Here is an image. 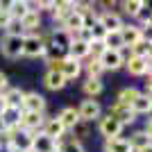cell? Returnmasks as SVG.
Masks as SVG:
<instances>
[{
	"label": "cell",
	"instance_id": "obj_1",
	"mask_svg": "<svg viewBox=\"0 0 152 152\" xmlns=\"http://www.w3.org/2000/svg\"><path fill=\"white\" fill-rule=\"evenodd\" d=\"M48 70H57L59 75L68 82V80H77V77L82 75V61L70 59V57H64V59H59V61H52Z\"/></svg>",
	"mask_w": 152,
	"mask_h": 152
},
{
	"label": "cell",
	"instance_id": "obj_2",
	"mask_svg": "<svg viewBox=\"0 0 152 152\" xmlns=\"http://www.w3.org/2000/svg\"><path fill=\"white\" fill-rule=\"evenodd\" d=\"M45 48H48L45 39L41 34H37V32L23 37V57H43Z\"/></svg>",
	"mask_w": 152,
	"mask_h": 152
},
{
	"label": "cell",
	"instance_id": "obj_3",
	"mask_svg": "<svg viewBox=\"0 0 152 152\" xmlns=\"http://www.w3.org/2000/svg\"><path fill=\"white\" fill-rule=\"evenodd\" d=\"M0 52L7 59H18L23 55V37L2 34V39H0Z\"/></svg>",
	"mask_w": 152,
	"mask_h": 152
},
{
	"label": "cell",
	"instance_id": "obj_4",
	"mask_svg": "<svg viewBox=\"0 0 152 152\" xmlns=\"http://www.w3.org/2000/svg\"><path fill=\"white\" fill-rule=\"evenodd\" d=\"M102 114V107H100V102L93 100V98H86V100H82V104L77 107V116H80V121L84 123H93L98 121Z\"/></svg>",
	"mask_w": 152,
	"mask_h": 152
},
{
	"label": "cell",
	"instance_id": "obj_5",
	"mask_svg": "<svg viewBox=\"0 0 152 152\" xmlns=\"http://www.w3.org/2000/svg\"><path fill=\"white\" fill-rule=\"evenodd\" d=\"M45 123V114H32V111H23L20 116V123H18V129L23 132H30V134H39L41 127Z\"/></svg>",
	"mask_w": 152,
	"mask_h": 152
},
{
	"label": "cell",
	"instance_id": "obj_6",
	"mask_svg": "<svg viewBox=\"0 0 152 152\" xmlns=\"http://www.w3.org/2000/svg\"><path fill=\"white\" fill-rule=\"evenodd\" d=\"M98 61H100L102 70H118L125 66V55L123 50H104L98 57Z\"/></svg>",
	"mask_w": 152,
	"mask_h": 152
},
{
	"label": "cell",
	"instance_id": "obj_7",
	"mask_svg": "<svg viewBox=\"0 0 152 152\" xmlns=\"http://www.w3.org/2000/svg\"><path fill=\"white\" fill-rule=\"evenodd\" d=\"M23 111H32V114H45V98L37 91L23 93V102H20Z\"/></svg>",
	"mask_w": 152,
	"mask_h": 152
},
{
	"label": "cell",
	"instance_id": "obj_8",
	"mask_svg": "<svg viewBox=\"0 0 152 152\" xmlns=\"http://www.w3.org/2000/svg\"><path fill=\"white\" fill-rule=\"evenodd\" d=\"M32 136H34V134H30V132L14 129V134H12V143H9L7 152H30V148H32Z\"/></svg>",
	"mask_w": 152,
	"mask_h": 152
},
{
	"label": "cell",
	"instance_id": "obj_9",
	"mask_svg": "<svg viewBox=\"0 0 152 152\" xmlns=\"http://www.w3.org/2000/svg\"><path fill=\"white\" fill-rule=\"evenodd\" d=\"M98 129H100V134L104 136V141H107V139H118V136H121V132H123V125L116 121L114 116L107 114V116H102V118H100Z\"/></svg>",
	"mask_w": 152,
	"mask_h": 152
},
{
	"label": "cell",
	"instance_id": "obj_10",
	"mask_svg": "<svg viewBox=\"0 0 152 152\" xmlns=\"http://www.w3.org/2000/svg\"><path fill=\"white\" fill-rule=\"evenodd\" d=\"M125 68H127V73L129 75H148L150 77V57L148 59H143V57H129L125 59Z\"/></svg>",
	"mask_w": 152,
	"mask_h": 152
},
{
	"label": "cell",
	"instance_id": "obj_11",
	"mask_svg": "<svg viewBox=\"0 0 152 152\" xmlns=\"http://www.w3.org/2000/svg\"><path fill=\"white\" fill-rule=\"evenodd\" d=\"M98 23L104 27V32H118L123 25H125V23H123V18H121V14L111 12V9L98 14Z\"/></svg>",
	"mask_w": 152,
	"mask_h": 152
},
{
	"label": "cell",
	"instance_id": "obj_12",
	"mask_svg": "<svg viewBox=\"0 0 152 152\" xmlns=\"http://www.w3.org/2000/svg\"><path fill=\"white\" fill-rule=\"evenodd\" d=\"M70 43H73V34H68V32L61 30V27H55V30H52L50 43H48V45H52V48H57V50H61V52H66V55H68Z\"/></svg>",
	"mask_w": 152,
	"mask_h": 152
},
{
	"label": "cell",
	"instance_id": "obj_13",
	"mask_svg": "<svg viewBox=\"0 0 152 152\" xmlns=\"http://www.w3.org/2000/svg\"><path fill=\"white\" fill-rule=\"evenodd\" d=\"M109 116H114V118H116V121H118V123H121L123 127L136 121V114H134V111H132V109H129V107H125V104H121V102H114V104L109 107Z\"/></svg>",
	"mask_w": 152,
	"mask_h": 152
},
{
	"label": "cell",
	"instance_id": "obj_14",
	"mask_svg": "<svg viewBox=\"0 0 152 152\" xmlns=\"http://www.w3.org/2000/svg\"><path fill=\"white\" fill-rule=\"evenodd\" d=\"M20 116H23V109H18V107H5V109H2V114H0L2 129H18Z\"/></svg>",
	"mask_w": 152,
	"mask_h": 152
},
{
	"label": "cell",
	"instance_id": "obj_15",
	"mask_svg": "<svg viewBox=\"0 0 152 152\" xmlns=\"http://www.w3.org/2000/svg\"><path fill=\"white\" fill-rule=\"evenodd\" d=\"M57 150V141H52L50 136H45L43 132H39L32 136V148L30 152H55Z\"/></svg>",
	"mask_w": 152,
	"mask_h": 152
},
{
	"label": "cell",
	"instance_id": "obj_16",
	"mask_svg": "<svg viewBox=\"0 0 152 152\" xmlns=\"http://www.w3.org/2000/svg\"><path fill=\"white\" fill-rule=\"evenodd\" d=\"M118 32H121V39H123V45H125V48H132L134 43H139L141 39H145L139 25H123Z\"/></svg>",
	"mask_w": 152,
	"mask_h": 152
},
{
	"label": "cell",
	"instance_id": "obj_17",
	"mask_svg": "<svg viewBox=\"0 0 152 152\" xmlns=\"http://www.w3.org/2000/svg\"><path fill=\"white\" fill-rule=\"evenodd\" d=\"M41 132H43L45 136H50L52 141H61L64 136H66V129L61 127V123H59L57 116H55V118H45L43 127H41Z\"/></svg>",
	"mask_w": 152,
	"mask_h": 152
},
{
	"label": "cell",
	"instance_id": "obj_18",
	"mask_svg": "<svg viewBox=\"0 0 152 152\" xmlns=\"http://www.w3.org/2000/svg\"><path fill=\"white\" fill-rule=\"evenodd\" d=\"M20 27L25 34H34V32L41 27V12L39 9H30V12L20 18Z\"/></svg>",
	"mask_w": 152,
	"mask_h": 152
},
{
	"label": "cell",
	"instance_id": "obj_19",
	"mask_svg": "<svg viewBox=\"0 0 152 152\" xmlns=\"http://www.w3.org/2000/svg\"><path fill=\"white\" fill-rule=\"evenodd\" d=\"M73 12H75V2H73V0H61V2H55L52 18L57 20V23H64Z\"/></svg>",
	"mask_w": 152,
	"mask_h": 152
},
{
	"label": "cell",
	"instance_id": "obj_20",
	"mask_svg": "<svg viewBox=\"0 0 152 152\" xmlns=\"http://www.w3.org/2000/svg\"><path fill=\"white\" fill-rule=\"evenodd\" d=\"M57 118H59V123H61V127L66 129V132H70V129L80 123V116H77V109L75 107H64L61 114H59Z\"/></svg>",
	"mask_w": 152,
	"mask_h": 152
},
{
	"label": "cell",
	"instance_id": "obj_21",
	"mask_svg": "<svg viewBox=\"0 0 152 152\" xmlns=\"http://www.w3.org/2000/svg\"><path fill=\"white\" fill-rule=\"evenodd\" d=\"M127 143H129V148H132V152H139V150H143V148H150V143H152V134H148V132H134L129 139H127Z\"/></svg>",
	"mask_w": 152,
	"mask_h": 152
},
{
	"label": "cell",
	"instance_id": "obj_22",
	"mask_svg": "<svg viewBox=\"0 0 152 152\" xmlns=\"http://www.w3.org/2000/svg\"><path fill=\"white\" fill-rule=\"evenodd\" d=\"M82 27H84V18H82V14L77 12V9H75V12H73L68 18L61 23V30H66L68 34H73V37H75V34L82 30Z\"/></svg>",
	"mask_w": 152,
	"mask_h": 152
},
{
	"label": "cell",
	"instance_id": "obj_23",
	"mask_svg": "<svg viewBox=\"0 0 152 152\" xmlns=\"http://www.w3.org/2000/svg\"><path fill=\"white\" fill-rule=\"evenodd\" d=\"M7 12H9V16L14 20H20L30 12V2L27 0H12V2H7Z\"/></svg>",
	"mask_w": 152,
	"mask_h": 152
},
{
	"label": "cell",
	"instance_id": "obj_24",
	"mask_svg": "<svg viewBox=\"0 0 152 152\" xmlns=\"http://www.w3.org/2000/svg\"><path fill=\"white\" fill-rule=\"evenodd\" d=\"M43 84H45L48 91H61L64 86H66V80L59 75L57 70H48V73L43 75Z\"/></svg>",
	"mask_w": 152,
	"mask_h": 152
},
{
	"label": "cell",
	"instance_id": "obj_25",
	"mask_svg": "<svg viewBox=\"0 0 152 152\" xmlns=\"http://www.w3.org/2000/svg\"><path fill=\"white\" fill-rule=\"evenodd\" d=\"M68 57L70 59H77V61H82V59L89 57V43H84L80 39H73V43L68 48Z\"/></svg>",
	"mask_w": 152,
	"mask_h": 152
},
{
	"label": "cell",
	"instance_id": "obj_26",
	"mask_svg": "<svg viewBox=\"0 0 152 152\" xmlns=\"http://www.w3.org/2000/svg\"><path fill=\"white\" fill-rule=\"evenodd\" d=\"M102 45H104V50H125L121 32H107L104 39H102Z\"/></svg>",
	"mask_w": 152,
	"mask_h": 152
},
{
	"label": "cell",
	"instance_id": "obj_27",
	"mask_svg": "<svg viewBox=\"0 0 152 152\" xmlns=\"http://www.w3.org/2000/svg\"><path fill=\"white\" fill-rule=\"evenodd\" d=\"M104 152H132L127 139L118 136V139H107L104 141Z\"/></svg>",
	"mask_w": 152,
	"mask_h": 152
},
{
	"label": "cell",
	"instance_id": "obj_28",
	"mask_svg": "<svg viewBox=\"0 0 152 152\" xmlns=\"http://www.w3.org/2000/svg\"><path fill=\"white\" fill-rule=\"evenodd\" d=\"M129 109H132L136 116H141V114H145V116H148V114H150V109H152V100L148 98V95L141 93L139 98L132 102V107H129Z\"/></svg>",
	"mask_w": 152,
	"mask_h": 152
},
{
	"label": "cell",
	"instance_id": "obj_29",
	"mask_svg": "<svg viewBox=\"0 0 152 152\" xmlns=\"http://www.w3.org/2000/svg\"><path fill=\"white\" fill-rule=\"evenodd\" d=\"M139 95H141L139 89H134V86H125V89H121L118 100H116V102H121V104H125V107H132V102L136 100Z\"/></svg>",
	"mask_w": 152,
	"mask_h": 152
},
{
	"label": "cell",
	"instance_id": "obj_30",
	"mask_svg": "<svg viewBox=\"0 0 152 152\" xmlns=\"http://www.w3.org/2000/svg\"><path fill=\"white\" fill-rule=\"evenodd\" d=\"M2 102H5V107H18V109H20V102H23V91H20V89H12V86H9V91L2 95Z\"/></svg>",
	"mask_w": 152,
	"mask_h": 152
},
{
	"label": "cell",
	"instance_id": "obj_31",
	"mask_svg": "<svg viewBox=\"0 0 152 152\" xmlns=\"http://www.w3.org/2000/svg\"><path fill=\"white\" fill-rule=\"evenodd\" d=\"M129 50V55L132 57H143V59H148L150 57V39H141L139 43H134L132 48H127Z\"/></svg>",
	"mask_w": 152,
	"mask_h": 152
},
{
	"label": "cell",
	"instance_id": "obj_32",
	"mask_svg": "<svg viewBox=\"0 0 152 152\" xmlns=\"http://www.w3.org/2000/svg\"><path fill=\"white\" fill-rule=\"evenodd\" d=\"M102 89H104L102 80H89V77H86V82H84V86H82V91L86 93V98H93V100H95V95L102 93Z\"/></svg>",
	"mask_w": 152,
	"mask_h": 152
},
{
	"label": "cell",
	"instance_id": "obj_33",
	"mask_svg": "<svg viewBox=\"0 0 152 152\" xmlns=\"http://www.w3.org/2000/svg\"><path fill=\"white\" fill-rule=\"evenodd\" d=\"M82 70H86L89 80H100V75L104 73L98 59H89V64H82Z\"/></svg>",
	"mask_w": 152,
	"mask_h": 152
},
{
	"label": "cell",
	"instance_id": "obj_34",
	"mask_svg": "<svg viewBox=\"0 0 152 152\" xmlns=\"http://www.w3.org/2000/svg\"><path fill=\"white\" fill-rule=\"evenodd\" d=\"M70 134H73V136H70L73 141H77V143H82V139L86 136V134H89V123L80 121V123H77L75 127H73V129H70Z\"/></svg>",
	"mask_w": 152,
	"mask_h": 152
},
{
	"label": "cell",
	"instance_id": "obj_35",
	"mask_svg": "<svg viewBox=\"0 0 152 152\" xmlns=\"http://www.w3.org/2000/svg\"><path fill=\"white\" fill-rule=\"evenodd\" d=\"M141 7H143V0H127V2H123V12L127 16H136Z\"/></svg>",
	"mask_w": 152,
	"mask_h": 152
},
{
	"label": "cell",
	"instance_id": "obj_36",
	"mask_svg": "<svg viewBox=\"0 0 152 152\" xmlns=\"http://www.w3.org/2000/svg\"><path fill=\"white\" fill-rule=\"evenodd\" d=\"M5 34H12V37H25V32H23V27H20V20H9L5 27Z\"/></svg>",
	"mask_w": 152,
	"mask_h": 152
},
{
	"label": "cell",
	"instance_id": "obj_37",
	"mask_svg": "<svg viewBox=\"0 0 152 152\" xmlns=\"http://www.w3.org/2000/svg\"><path fill=\"white\" fill-rule=\"evenodd\" d=\"M86 30L91 32V39H93V41H102V39H104V34H107V32H104V27H102L98 20H95L91 27H86Z\"/></svg>",
	"mask_w": 152,
	"mask_h": 152
},
{
	"label": "cell",
	"instance_id": "obj_38",
	"mask_svg": "<svg viewBox=\"0 0 152 152\" xmlns=\"http://www.w3.org/2000/svg\"><path fill=\"white\" fill-rule=\"evenodd\" d=\"M134 18L139 20L141 25H145V23H150V7H148V2H143V7L139 9V14H136Z\"/></svg>",
	"mask_w": 152,
	"mask_h": 152
},
{
	"label": "cell",
	"instance_id": "obj_39",
	"mask_svg": "<svg viewBox=\"0 0 152 152\" xmlns=\"http://www.w3.org/2000/svg\"><path fill=\"white\" fill-rule=\"evenodd\" d=\"M9 20H12V16L7 12V2H0V30H5Z\"/></svg>",
	"mask_w": 152,
	"mask_h": 152
},
{
	"label": "cell",
	"instance_id": "obj_40",
	"mask_svg": "<svg viewBox=\"0 0 152 152\" xmlns=\"http://www.w3.org/2000/svg\"><path fill=\"white\" fill-rule=\"evenodd\" d=\"M7 91H9V80H7V75L0 70V98H2Z\"/></svg>",
	"mask_w": 152,
	"mask_h": 152
},
{
	"label": "cell",
	"instance_id": "obj_41",
	"mask_svg": "<svg viewBox=\"0 0 152 152\" xmlns=\"http://www.w3.org/2000/svg\"><path fill=\"white\" fill-rule=\"evenodd\" d=\"M37 7H39V12H41V9L52 12V9H55V0H41V2H37Z\"/></svg>",
	"mask_w": 152,
	"mask_h": 152
},
{
	"label": "cell",
	"instance_id": "obj_42",
	"mask_svg": "<svg viewBox=\"0 0 152 152\" xmlns=\"http://www.w3.org/2000/svg\"><path fill=\"white\" fill-rule=\"evenodd\" d=\"M2 109H5V102H2V98H0V114H2Z\"/></svg>",
	"mask_w": 152,
	"mask_h": 152
},
{
	"label": "cell",
	"instance_id": "obj_43",
	"mask_svg": "<svg viewBox=\"0 0 152 152\" xmlns=\"http://www.w3.org/2000/svg\"><path fill=\"white\" fill-rule=\"evenodd\" d=\"M139 152H152V145L150 148H143V150H139Z\"/></svg>",
	"mask_w": 152,
	"mask_h": 152
},
{
	"label": "cell",
	"instance_id": "obj_44",
	"mask_svg": "<svg viewBox=\"0 0 152 152\" xmlns=\"http://www.w3.org/2000/svg\"><path fill=\"white\" fill-rule=\"evenodd\" d=\"M55 152H59V150H55Z\"/></svg>",
	"mask_w": 152,
	"mask_h": 152
}]
</instances>
